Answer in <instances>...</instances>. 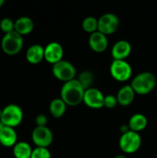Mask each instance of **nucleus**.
<instances>
[{
	"label": "nucleus",
	"instance_id": "obj_26",
	"mask_svg": "<svg viewBox=\"0 0 157 158\" xmlns=\"http://www.w3.org/2000/svg\"><path fill=\"white\" fill-rule=\"evenodd\" d=\"M48 122L47 117L43 114H39L35 118V124L36 127H46Z\"/></svg>",
	"mask_w": 157,
	"mask_h": 158
},
{
	"label": "nucleus",
	"instance_id": "obj_25",
	"mask_svg": "<svg viewBox=\"0 0 157 158\" xmlns=\"http://www.w3.org/2000/svg\"><path fill=\"white\" fill-rule=\"evenodd\" d=\"M117 105H118V98L117 95H113V94H107L105 96V103H104V106H105L106 108H114L117 106Z\"/></svg>",
	"mask_w": 157,
	"mask_h": 158
},
{
	"label": "nucleus",
	"instance_id": "obj_8",
	"mask_svg": "<svg viewBox=\"0 0 157 158\" xmlns=\"http://www.w3.org/2000/svg\"><path fill=\"white\" fill-rule=\"evenodd\" d=\"M54 140L52 131L48 127H35L31 132V141L36 147L47 148Z\"/></svg>",
	"mask_w": 157,
	"mask_h": 158
},
{
	"label": "nucleus",
	"instance_id": "obj_5",
	"mask_svg": "<svg viewBox=\"0 0 157 158\" xmlns=\"http://www.w3.org/2000/svg\"><path fill=\"white\" fill-rule=\"evenodd\" d=\"M119 147L126 154L136 153L142 146V137L138 132L129 131L121 134L119 138Z\"/></svg>",
	"mask_w": 157,
	"mask_h": 158
},
{
	"label": "nucleus",
	"instance_id": "obj_12",
	"mask_svg": "<svg viewBox=\"0 0 157 158\" xmlns=\"http://www.w3.org/2000/svg\"><path fill=\"white\" fill-rule=\"evenodd\" d=\"M89 46L95 53H103L108 46V40L106 35L100 31H96L90 35Z\"/></svg>",
	"mask_w": 157,
	"mask_h": 158
},
{
	"label": "nucleus",
	"instance_id": "obj_11",
	"mask_svg": "<svg viewBox=\"0 0 157 158\" xmlns=\"http://www.w3.org/2000/svg\"><path fill=\"white\" fill-rule=\"evenodd\" d=\"M64 49L57 42H51L44 47V59L48 63L55 65L63 60Z\"/></svg>",
	"mask_w": 157,
	"mask_h": 158
},
{
	"label": "nucleus",
	"instance_id": "obj_23",
	"mask_svg": "<svg viewBox=\"0 0 157 158\" xmlns=\"http://www.w3.org/2000/svg\"><path fill=\"white\" fill-rule=\"evenodd\" d=\"M15 29V21L9 18H4L0 20V30L4 34L13 31Z\"/></svg>",
	"mask_w": 157,
	"mask_h": 158
},
{
	"label": "nucleus",
	"instance_id": "obj_17",
	"mask_svg": "<svg viewBox=\"0 0 157 158\" xmlns=\"http://www.w3.org/2000/svg\"><path fill=\"white\" fill-rule=\"evenodd\" d=\"M118 102L122 106H130L134 98H135V92L132 89L131 85H124L119 89L117 94Z\"/></svg>",
	"mask_w": 157,
	"mask_h": 158
},
{
	"label": "nucleus",
	"instance_id": "obj_16",
	"mask_svg": "<svg viewBox=\"0 0 157 158\" xmlns=\"http://www.w3.org/2000/svg\"><path fill=\"white\" fill-rule=\"evenodd\" d=\"M33 29H34V22L29 17L23 16L15 20L14 31H17L21 36L30 34L33 31Z\"/></svg>",
	"mask_w": 157,
	"mask_h": 158
},
{
	"label": "nucleus",
	"instance_id": "obj_21",
	"mask_svg": "<svg viewBox=\"0 0 157 158\" xmlns=\"http://www.w3.org/2000/svg\"><path fill=\"white\" fill-rule=\"evenodd\" d=\"M79 82L81 84V86L86 90L92 88V85L93 83V81H94V77H93V74L89 71V70H84L82 72L80 73L78 79Z\"/></svg>",
	"mask_w": 157,
	"mask_h": 158
},
{
	"label": "nucleus",
	"instance_id": "obj_19",
	"mask_svg": "<svg viewBox=\"0 0 157 158\" xmlns=\"http://www.w3.org/2000/svg\"><path fill=\"white\" fill-rule=\"evenodd\" d=\"M33 149L31 146L23 141L18 142L12 148V153L15 158H31Z\"/></svg>",
	"mask_w": 157,
	"mask_h": 158
},
{
	"label": "nucleus",
	"instance_id": "obj_22",
	"mask_svg": "<svg viewBox=\"0 0 157 158\" xmlns=\"http://www.w3.org/2000/svg\"><path fill=\"white\" fill-rule=\"evenodd\" d=\"M82 29L88 33L98 31V19L94 17H87L82 21Z\"/></svg>",
	"mask_w": 157,
	"mask_h": 158
},
{
	"label": "nucleus",
	"instance_id": "obj_14",
	"mask_svg": "<svg viewBox=\"0 0 157 158\" xmlns=\"http://www.w3.org/2000/svg\"><path fill=\"white\" fill-rule=\"evenodd\" d=\"M25 56L30 64L37 65L44 59V47L38 44H32L27 49Z\"/></svg>",
	"mask_w": 157,
	"mask_h": 158
},
{
	"label": "nucleus",
	"instance_id": "obj_9",
	"mask_svg": "<svg viewBox=\"0 0 157 158\" xmlns=\"http://www.w3.org/2000/svg\"><path fill=\"white\" fill-rule=\"evenodd\" d=\"M119 26V19L113 13H105L98 19V31L105 35L114 33Z\"/></svg>",
	"mask_w": 157,
	"mask_h": 158
},
{
	"label": "nucleus",
	"instance_id": "obj_31",
	"mask_svg": "<svg viewBox=\"0 0 157 158\" xmlns=\"http://www.w3.org/2000/svg\"><path fill=\"white\" fill-rule=\"evenodd\" d=\"M156 97H157V91H156Z\"/></svg>",
	"mask_w": 157,
	"mask_h": 158
},
{
	"label": "nucleus",
	"instance_id": "obj_24",
	"mask_svg": "<svg viewBox=\"0 0 157 158\" xmlns=\"http://www.w3.org/2000/svg\"><path fill=\"white\" fill-rule=\"evenodd\" d=\"M31 158H51V153L48 148L36 147L33 149Z\"/></svg>",
	"mask_w": 157,
	"mask_h": 158
},
{
	"label": "nucleus",
	"instance_id": "obj_10",
	"mask_svg": "<svg viewBox=\"0 0 157 158\" xmlns=\"http://www.w3.org/2000/svg\"><path fill=\"white\" fill-rule=\"evenodd\" d=\"M83 103L90 108L100 109L104 107L105 95L99 89L92 87L85 91Z\"/></svg>",
	"mask_w": 157,
	"mask_h": 158
},
{
	"label": "nucleus",
	"instance_id": "obj_30",
	"mask_svg": "<svg viewBox=\"0 0 157 158\" xmlns=\"http://www.w3.org/2000/svg\"><path fill=\"white\" fill-rule=\"evenodd\" d=\"M2 108H0V119H1V117H2Z\"/></svg>",
	"mask_w": 157,
	"mask_h": 158
},
{
	"label": "nucleus",
	"instance_id": "obj_20",
	"mask_svg": "<svg viewBox=\"0 0 157 158\" xmlns=\"http://www.w3.org/2000/svg\"><path fill=\"white\" fill-rule=\"evenodd\" d=\"M67 105L61 98H55L49 105V112L55 118H60L66 113Z\"/></svg>",
	"mask_w": 157,
	"mask_h": 158
},
{
	"label": "nucleus",
	"instance_id": "obj_7",
	"mask_svg": "<svg viewBox=\"0 0 157 158\" xmlns=\"http://www.w3.org/2000/svg\"><path fill=\"white\" fill-rule=\"evenodd\" d=\"M110 74L118 81H127L132 75V69L126 60H113L110 65Z\"/></svg>",
	"mask_w": 157,
	"mask_h": 158
},
{
	"label": "nucleus",
	"instance_id": "obj_2",
	"mask_svg": "<svg viewBox=\"0 0 157 158\" xmlns=\"http://www.w3.org/2000/svg\"><path fill=\"white\" fill-rule=\"evenodd\" d=\"M135 94L145 95L151 93L156 85V77L149 71L141 72L136 75L130 83Z\"/></svg>",
	"mask_w": 157,
	"mask_h": 158
},
{
	"label": "nucleus",
	"instance_id": "obj_1",
	"mask_svg": "<svg viewBox=\"0 0 157 158\" xmlns=\"http://www.w3.org/2000/svg\"><path fill=\"white\" fill-rule=\"evenodd\" d=\"M85 89L77 79L65 82L60 90V98L68 106H76L83 102Z\"/></svg>",
	"mask_w": 157,
	"mask_h": 158
},
{
	"label": "nucleus",
	"instance_id": "obj_15",
	"mask_svg": "<svg viewBox=\"0 0 157 158\" xmlns=\"http://www.w3.org/2000/svg\"><path fill=\"white\" fill-rule=\"evenodd\" d=\"M18 143V135L14 128L5 126L0 131V144L4 147H12Z\"/></svg>",
	"mask_w": 157,
	"mask_h": 158
},
{
	"label": "nucleus",
	"instance_id": "obj_29",
	"mask_svg": "<svg viewBox=\"0 0 157 158\" xmlns=\"http://www.w3.org/2000/svg\"><path fill=\"white\" fill-rule=\"evenodd\" d=\"M4 4H5V1H4V0H0V7H1Z\"/></svg>",
	"mask_w": 157,
	"mask_h": 158
},
{
	"label": "nucleus",
	"instance_id": "obj_4",
	"mask_svg": "<svg viewBox=\"0 0 157 158\" xmlns=\"http://www.w3.org/2000/svg\"><path fill=\"white\" fill-rule=\"evenodd\" d=\"M0 120L6 126L15 129L19 126L23 120V111L19 106L16 104H9L3 108Z\"/></svg>",
	"mask_w": 157,
	"mask_h": 158
},
{
	"label": "nucleus",
	"instance_id": "obj_18",
	"mask_svg": "<svg viewBox=\"0 0 157 158\" xmlns=\"http://www.w3.org/2000/svg\"><path fill=\"white\" fill-rule=\"evenodd\" d=\"M147 124H148L147 118L143 114L137 113L131 116V118H130L129 128L130 131L139 133L140 131H143L147 127Z\"/></svg>",
	"mask_w": 157,
	"mask_h": 158
},
{
	"label": "nucleus",
	"instance_id": "obj_13",
	"mask_svg": "<svg viewBox=\"0 0 157 158\" xmlns=\"http://www.w3.org/2000/svg\"><path fill=\"white\" fill-rule=\"evenodd\" d=\"M131 53V44L126 40L118 41L112 47L111 55L114 60H125Z\"/></svg>",
	"mask_w": 157,
	"mask_h": 158
},
{
	"label": "nucleus",
	"instance_id": "obj_27",
	"mask_svg": "<svg viewBox=\"0 0 157 158\" xmlns=\"http://www.w3.org/2000/svg\"><path fill=\"white\" fill-rule=\"evenodd\" d=\"M5 126H6V125H5V124H4V123H3V122L0 120V131H1V130H2V129L5 127Z\"/></svg>",
	"mask_w": 157,
	"mask_h": 158
},
{
	"label": "nucleus",
	"instance_id": "obj_6",
	"mask_svg": "<svg viewBox=\"0 0 157 158\" xmlns=\"http://www.w3.org/2000/svg\"><path fill=\"white\" fill-rule=\"evenodd\" d=\"M52 73L56 79L58 81L68 82L75 79L76 76V69L74 65L67 60H61L60 62L53 65Z\"/></svg>",
	"mask_w": 157,
	"mask_h": 158
},
{
	"label": "nucleus",
	"instance_id": "obj_3",
	"mask_svg": "<svg viewBox=\"0 0 157 158\" xmlns=\"http://www.w3.org/2000/svg\"><path fill=\"white\" fill-rule=\"evenodd\" d=\"M23 44V37L15 31L4 34L1 39V49L7 56L18 55L22 50Z\"/></svg>",
	"mask_w": 157,
	"mask_h": 158
},
{
	"label": "nucleus",
	"instance_id": "obj_28",
	"mask_svg": "<svg viewBox=\"0 0 157 158\" xmlns=\"http://www.w3.org/2000/svg\"><path fill=\"white\" fill-rule=\"evenodd\" d=\"M114 158H128V157H127V156H125L119 155V156H115Z\"/></svg>",
	"mask_w": 157,
	"mask_h": 158
}]
</instances>
